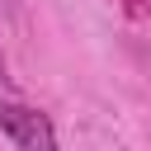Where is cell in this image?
<instances>
[{
	"label": "cell",
	"instance_id": "obj_1",
	"mask_svg": "<svg viewBox=\"0 0 151 151\" xmlns=\"http://www.w3.org/2000/svg\"><path fill=\"white\" fill-rule=\"evenodd\" d=\"M0 132L19 151H57V132H52L47 113H38L19 99H0Z\"/></svg>",
	"mask_w": 151,
	"mask_h": 151
}]
</instances>
